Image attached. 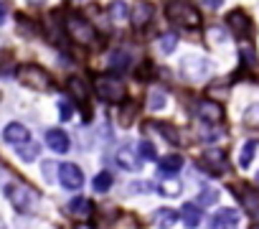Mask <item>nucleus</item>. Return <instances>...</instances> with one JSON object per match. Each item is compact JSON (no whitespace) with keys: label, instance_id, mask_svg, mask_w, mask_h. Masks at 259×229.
<instances>
[{"label":"nucleus","instance_id":"nucleus-31","mask_svg":"<svg viewBox=\"0 0 259 229\" xmlns=\"http://www.w3.org/2000/svg\"><path fill=\"white\" fill-rule=\"evenodd\" d=\"M155 130H158L160 135H165V138H168L170 143H176V140H178V133H176V130H173L170 125H163V123H160V125H155Z\"/></svg>","mask_w":259,"mask_h":229},{"label":"nucleus","instance_id":"nucleus-11","mask_svg":"<svg viewBox=\"0 0 259 229\" xmlns=\"http://www.w3.org/2000/svg\"><path fill=\"white\" fill-rule=\"evenodd\" d=\"M239 224V211L236 209H221L211 219V229H236Z\"/></svg>","mask_w":259,"mask_h":229},{"label":"nucleus","instance_id":"nucleus-14","mask_svg":"<svg viewBox=\"0 0 259 229\" xmlns=\"http://www.w3.org/2000/svg\"><path fill=\"white\" fill-rule=\"evenodd\" d=\"M178 216L183 219V224H186L188 229H193V226L201 224V206H198V204H183Z\"/></svg>","mask_w":259,"mask_h":229},{"label":"nucleus","instance_id":"nucleus-8","mask_svg":"<svg viewBox=\"0 0 259 229\" xmlns=\"http://www.w3.org/2000/svg\"><path fill=\"white\" fill-rule=\"evenodd\" d=\"M201 166H203L208 173H213V176L226 173V156H224V150H216V148L206 150L203 158H201Z\"/></svg>","mask_w":259,"mask_h":229},{"label":"nucleus","instance_id":"nucleus-16","mask_svg":"<svg viewBox=\"0 0 259 229\" xmlns=\"http://www.w3.org/2000/svg\"><path fill=\"white\" fill-rule=\"evenodd\" d=\"M153 221H155L158 226L168 229V226H173V224L178 221V211H173V209H158V211L153 214Z\"/></svg>","mask_w":259,"mask_h":229},{"label":"nucleus","instance_id":"nucleus-22","mask_svg":"<svg viewBox=\"0 0 259 229\" xmlns=\"http://www.w3.org/2000/svg\"><path fill=\"white\" fill-rule=\"evenodd\" d=\"M69 92H71L74 97H79V99H87V94H89V89H87L84 79H79V77L69 79Z\"/></svg>","mask_w":259,"mask_h":229},{"label":"nucleus","instance_id":"nucleus-13","mask_svg":"<svg viewBox=\"0 0 259 229\" xmlns=\"http://www.w3.org/2000/svg\"><path fill=\"white\" fill-rule=\"evenodd\" d=\"M46 143H49V148H51L54 153H66V150L71 148L69 135H66L64 130H59V128H54V130L46 133Z\"/></svg>","mask_w":259,"mask_h":229},{"label":"nucleus","instance_id":"nucleus-32","mask_svg":"<svg viewBox=\"0 0 259 229\" xmlns=\"http://www.w3.org/2000/svg\"><path fill=\"white\" fill-rule=\"evenodd\" d=\"M59 109H61V120H69V118H71V104H69L66 99L59 102Z\"/></svg>","mask_w":259,"mask_h":229},{"label":"nucleus","instance_id":"nucleus-10","mask_svg":"<svg viewBox=\"0 0 259 229\" xmlns=\"http://www.w3.org/2000/svg\"><path fill=\"white\" fill-rule=\"evenodd\" d=\"M198 118H201L203 123L216 125V123H221V118H224V109H221V104H216V102H211V99H203V102H198Z\"/></svg>","mask_w":259,"mask_h":229},{"label":"nucleus","instance_id":"nucleus-34","mask_svg":"<svg viewBox=\"0 0 259 229\" xmlns=\"http://www.w3.org/2000/svg\"><path fill=\"white\" fill-rule=\"evenodd\" d=\"M8 178V171H6V166H3V161H0V183H3Z\"/></svg>","mask_w":259,"mask_h":229},{"label":"nucleus","instance_id":"nucleus-28","mask_svg":"<svg viewBox=\"0 0 259 229\" xmlns=\"http://www.w3.org/2000/svg\"><path fill=\"white\" fill-rule=\"evenodd\" d=\"M18 150H21V156H23L26 161H33V158L38 156V145L31 143V140H26L23 145H18Z\"/></svg>","mask_w":259,"mask_h":229},{"label":"nucleus","instance_id":"nucleus-38","mask_svg":"<svg viewBox=\"0 0 259 229\" xmlns=\"http://www.w3.org/2000/svg\"><path fill=\"white\" fill-rule=\"evenodd\" d=\"M251 229H259V224H254V226H251Z\"/></svg>","mask_w":259,"mask_h":229},{"label":"nucleus","instance_id":"nucleus-26","mask_svg":"<svg viewBox=\"0 0 259 229\" xmlns=\"http://www.w3.org/2000/svg\"><path fill=\"white\" fill-rule=\"evenodd\" d=\"M216 201H219V191L216 188H203L198 194V204L201 206H208V204H216Z\"/></svg>","mask_w":259,"mask_h":229},{"label":"nucleus","instance_id":"nucleus-24","mask_svg":"<svg viewBox=\"0 0 259 229\" xmlns=\"http://www.w3.org/2000/svg\"><path fill=\"white\" fill-rule=\"evenodd\" d=\"M176 46H178V39H176L173 33H165V36H160V41H158V49H160L163 54H173Z\"/></svg>","mask_w":259,"mask_h":229},{"label":"nucleus","instance_id":"nucleus-39","mask_svg":"<svg viewBox=\"0 0 259 229\" xmlns=\"http://www.w3.org/2000/svg\"><path fill=\"white\" fill-rule=\"evenodd\" d=\"M256 181H259V173H256Z\"/></svg>","mask_w":259,"mask_h":229},{"label":"nucleus","instance_id":"nucleus-30","mask_svg":"<svg viewBox=\"0 0 259 229\" xmlns=\"http://www.w3.org/2000/svg\"><path fill=\"white\" fill-rule=\"evenodd\" d=\"M244 120H246L249 125H259V102H256V104H251V107L246 109Z\"/></svg>","mask_w":259,"mask_h":229},{"label":"nucleus","instance_id":"nucleus-37","mask_svg":"<svg viewBox=\"0 0 259 229\" xmlns=\"http://www.w3.org/2000/svg\"><path fill=\"white\" fill-rule=\"evenodd\" d=\"M79 229H92V226H87V224H81V226H79Z\"/></svg>","mask_w":259,"mask_h":229},{"label":"nucleus","instance_id":"nucleus-21","mask_svg":"<svg viewBox=\"0 0 259 229\" xmlns=\"http://www.w3.org/2000/svg\"><path fill=\"white\" fill-rule=\"evenodd\" d=\"M69 211H71L74 216H89V214H92V204H89L87 199H71V201H69Z\"/></svg>","mask_w":259,"mask_h":229},{"label":"nucleus","instance_id":"nucleus-7","mask_svg":"<svg viewBox=\"0 0 259 229\" xmlns=\"http://www.w3.org/2000/svg\"><path fill=\"white\" fill-rule=\"evenodd\" d=\"M59 181H61L64 188L76 191V188L84 186V173H81V168L74 166V163H61V166H59Z\"/></svg>","mask_w":259,"mask_h":229},{"label":"nucleus","instance_id":"nucleus-17","mask_svg":"<svg viewBox=\"0 0 259 229\" xmlns=\"http://www.w3.org/2000/svg\"><path fill=\"white\" fill-rule=\"evenodd\" d=\"M150 18H153V6L150 3H138L135 11H133V23L135 26H145Z\"/></svg>","mask_w":259,"mask_h":229},{"label":"nucleus","instance_id":"nucleus-35","mask_svg":"<svg viewBox=\"0 0 259 229\" xmlns=\"http://www.w3.org/2000/svg\"><path fill=\"white\" fill-rule=\"evenodd\" d=\"M0 23H6V6L0 3Z\"/></svg>","mask_w":259,"mask_h":229},{"label":"nucleus","instance_id":"nucleus-33","mask_svg":"<svg viewBox=\"0 0 259 229\" xmlns=\"http://www.w3.org/2000/svg\"><path fill=\"white\" fill-rule=\"evenodd\" d=\"M221 3H224V0H203V6H206V8H211V11L221 8Z\"/></svg>","mask_w":259,"mask_h":229},{"label":"nucleus","instance_id":"nucleus-9","mask_svg":"<svg viewBox=\"0 0 259 229\" xmlns=\"http://www.w3.org/2000/svg\"><path fill=\"white\" fill-rule=\"evenodd\" d=\"M226 23H229V28L234 31V36H239V39H246V36L251 33V23H249V18H246L244 11H231V13L226 16Z\"/></svg>","mask_w":259,"mask_h":229},{"label":"nucleus","instance_id":"nucleus-27","mask_svg":"<svg viewBox=\"0 0 259 229\" xmlns=\"http://www.w3.org/2000/svg\"><path fill=\"white\" fill-rule=\"evenodd\" d=\"M241 199H244V204H246V209H249V214H251L254 219H259V199H256L254 194H249V191H246V194H244Z\"/></svg>","mask_w":259,"mask_h":229},{"label":"nucleus","instance_id":"nucleus-18","mask_svg":"<svg viewBox=\"0 0 259 229\" xmlns=\"http://www.w3.org/2000/svg\"><path fill=\"white\" fill-rule=\"evenodd\" d=\"M165 104H168V94H165L160 87H153L150 94H148V107H150L153 112H158V109H163Z\"/></svg>","mask_w":259,"mask_h":229},{"label":"nucleus","instance_id":"nucleus-6","mask_svg":"<svg viewBox=\"0 0 259 229\" xmlns=\"http://www.w3.org/2000/svg\"><path fill=\"white\" fill-rule=\"evenodd\" d=\"M211 71V64L203 59V56H186L181 59V74L191 82H198V79H206Z\"/></svg>","mask_w":259,"mask_h":229},{"label":"nucleus","instance_id":"nucleus-23","mask_svg":"<svg viewBox=\"0 0 259 229\" xmlns=\"http://www.w3.org/2000/svg\"><path fill=\"white\" fill-rule=\"evenodd\" d=\"M109 64H112V69L124 71V69H130V56H127L124 51H114V54L109 56Z\"/></svg>","mask_w":259,"mask_h":229},{"label":"nucleus","instance_id":"nucleus-2","mask_svg":"<svg viewBox=\"0 0 259 229\" xmlns=\"http://www.w3.org/2000/svg\"><path fill=\"white\" fill-rule=\"evenodd\" d=\"M165 16L173 21V23H181L186 28H196L201 23V13L186 3V0H168V6H165Z\"/></svg>","mask_w":259,"mask_h":229},{"label":"nucleus","instance_id":"nucleus-20","mask_svg":"<svg viewBox=\"0 0 259 229\" xmlns=\"http://www.w3.org/2000/svg\"><path fill=\"white\" fill-rule=\"evenodd\" d=\"M112 181H114V178H112V173H109V171H102V173H97V176H94V183H92V186H94V191H97V194H107V191L112 188Z\"/></svg>","mask_w":259,"mask_h":229},{"label":"nucleus","instance_id":"nucleus-3","mask_svg":"<svg viewBox=\"0 0 259 229\" xmlns=\"http://www.w3.org/2000/svg\"><path fill=\"white\" fill-rule=\"evenodd\" d=\"M66 33H69L74 41L84 44V46H92V44L97 41V31H94V26H92L87 18L76 16V13H71V16L66 18Z\"/></svg>","mask_w":259,"mask_h":229},{"label":"nucleus","instance_id":"nucleus-5","mask_svg":"<svg viewBox=\"0 0 259 229\" xmlns=\"http://www.w3.org/2000/svg\"><path fill=\"white\" fill-rule=\"evenodd\" d=\"M94 89H97V94H99L104 102H119L122 94H124V84H122V79H119V77H112V74H102V77H97Z\"/></svg>","mask_w":259,"mask_h":229},{"label":"nucleus","instance_id":"nucleus-4","mask_svg":"<svg viewBox=\"0 0 259 229\" xmlns=\"http://www.w3.org/2000/svg\"><path fill=\"white\" fill-rule=\"evenodd\" d=\"M18 79H21L23 84L33 87V89H41V92L51 89V74H49L44 66H38V64H23V66L18 69Z\"/></svg>","mask_w":259,"mask_h":229},{"label":"nucleus","instance_id":"nucleus-19","mask_svg":"<svg viewBox=\"0 0 259 229\" xmlns=\"http://www.w3.org/2000/svg\"><path fill=\"white\" fill-rule=\"evenodd\" d=\"M254 153H256V140H246L244 148H241V153H239V166H241V168H249Z\"/></svg>","mask_w":259,"mask_h":229},{"label":"nucleus","instance_id":"nucleus-15","mask_svg":"<svg viewBox=\"0 0 259 229\" xmlns=\"http://www.w3.org/2000/svg\"><path fill=\"white\" fill-rule=\"evenodd\" d=\"M158 168H160V173L173 176V173H178V171L183 168V158H181V156H163L160 163H158Z\"/></svg>","mask_w":259,"mask_h":229},{"label":"nucleus","instance_id":"nucleus-1","mask_svg":"<svg viewBox=\"0 0 259 229\" xmlns=\"http://www.w3.org/2000/svg\"><path fill=\"white\" fill-rule=\"evenodd\" d=\"M6 194H8L11 204H13L18 211H26V214H28V211H36V209H38V201H41L38 191H36V188H31V186H28V183H23V181L8 183Z\"/></svg>","mask_w":259,"mask_h":229},{"label":"nucleus","instance_id":"nucleus-36","mask_svg":"<svg viewBox=\"0 0 259 229\" xmlns=\"http://www.w3.org/2000/svg\"><path fill=\"white\" fill-rule=\"evenodd\" d=\"M31 3H46V0H31Z\"/></svg>","mask_w":259,"mask_h":229},{"label":"nucleus","instance_id":"nucleus-12","mask_svg":"<svg viewBox=\"0 0 259 229\" xmlns=\"http://www.w3.org/2000/svg\"><path fill=\"white\" fill-rule=\"evenodd\" d=\"M3 138H6V143H11V145H23L26 140H31L28 128L21 125V123H11V125L3 130Z\"/></svg>","mask_w":259,"mask_h":229},{"label":"nucleus","instance_id":"nucleus-29","mask_svg":"<svg viewBox=\"0 0 259 229\" xmlns=\"http://www.w3.org/2000/svg\"><path fill=\"white\" fill-rule=\"evenodd\" d=\"M109 13L114 16V21H122V18L127 16V6L122 3V0H114V3L109 6Z\"/></svg>","mask_w":259,"mask_h":229},{"label":"nucleus","instance_id":"nucleus-25","mask_svg":"<svg viewBox=\"0 0 259 229\" xmlns=\"http://www.w3.org/2000/svg\"><path fill=\"white\" fill-rule=\"evenodd\" d=\"M135 150H138V156H140V158H148V161H155V158H158V153H155L153 143H148V140H140Z\"/></svg>","mask_w":259,"mask_h":229}]
</instances>
